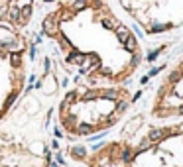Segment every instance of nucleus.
Masks as SVG:
<instances>
[{"instance_id":"f257e3e1","label":"nucleus","mask_w":183,"mask_h":167,"mask_svg":"<svg viewBox=\"0 0 183 167\" xmlns=\"http://www.w3.org/2000/svg\"><path fill=\"white\" fill-rule=\"evenodd\" d=\"M41 30L85 85H122L142 61L136 36L106 0H53Z\"/></svg>"},{"instance_id":"f03ea898","label":"nucleus","mask_w":183,"mask_h":167,"mask_svg":"<svg viewBox=\"0 0 183 167\" xmlns=\"http://www.w3.org/2000/svg\"><path fill=\"white\" fill-rule=\"evenodd\" d=\"M132 93L124 85H79L57 104V124L71 140L109 132L126 116Z\"/></svg>"},{"instance_id":"7ed1b4c3","label":"nucleus","mask_w":183,"mask_h":167,"mask_svg":"<svg viewBox=\"0 0 183 167\" xmlns=\"http://www.w3.org/2000/svg\"><path fill=\"white\" fill-rule=\"evenodd\" d=\"M87 167H183V124L154 126L138 138H120L83 157Z\"/></svg>"},{"instance_id":"20e7f679","label":"nucleus","mask_w":183,"mask_h":167,"mask_svg":"<svg viewBox=\"0 0 183 167\" xmlns=\"http://www.w3.org/2000/svg\"><path fill=\"white\" fill-rule=\"evenodd\" d=\"M30 45L22 24L0 18V122L22 97L30 69Z\"/></svg>"},{"instance_id":"39448f33","label":"nucleus","mask_w":183,"mask_h":167,"mask_svg":"<svg viewBox=\"0 0 183 167\" xmlns=\"http://www.w3.org/2000/svg\"><path fill=\"white\" fill-rule=\"evenodd\" d=\"M49 149L36 128L8 122L0 128V167H49Z\"/></svg>"},{"instance_id":"423d86ee","label":"nucleus","mask_w":183,"mask_h":167,"mask_svg":"<svg viewBox=\"0 0 183 167\" xmlns=\"http://www.w3.org/2000/svg\"><path fill=\"white\" fill-rule=\"evenodd\" d=\"M150 114L154 120L183 118V59L165 73L154 94Z\"/></svg>"}]
</instances>
